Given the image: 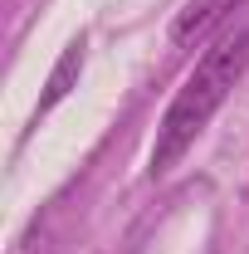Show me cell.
Instances as JSON below:
<instances>
[{
	"mask_svg": "<svg viewBox=\"0 0 249 254\" xmlns=\"http://www.w3.org/2000/svg\"><path fill=\"white\" fill-rule=\"evenodd\" d=\"M245 68H249V30L225 34L220 44H210V49L200 54V64L186 73V83L176 88L166 118H161V127H156L147 176H166V171L195 147V137H200L205 123L220 113V103L230 98V88L240 83Z\"/></svg>",
	"mask_w": 249,
	"mask_h": 254,
	"instance_id": "cell-1",
	"label": "cell"
},
{
	"mask_svg": "<svg viewBox=\"0 0 249 254\" xmlns=\"http://www.w3.org/2000/svg\"><path fill=\"white\" fill-rule=\"evenodd\" d=\"M83 59H88V44H83V34H78V39H68V44H63L59 64H54V73H49L44 93H39V108H34V118L54 113L63 98L73 93V83H78V73H83Z\"/></svg>",
	"mask_w": 249,
	"mask_h": 254,
	"instance_id": "cell-2",
	"label": "cell"
},
{
	"mask_svg": "<svg viewBox=\"0 0 249 254\" xmlns=\"http://www.w3.org/2000/svg\"><path fill=\"white\" fill-rule=\"evenodd\" d=\"M235 5H240V0H186V5L176 10V20H171V39H176V44L205 39L215 25H225V15H230Z\"/></svg>",
	"mask_w": 249,
	"mask_h": 254,
	"instance_id": "cell-3",
	"label": "cell"
}]
</instances>
